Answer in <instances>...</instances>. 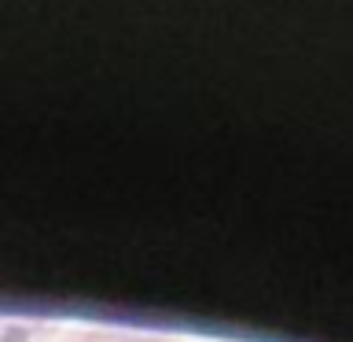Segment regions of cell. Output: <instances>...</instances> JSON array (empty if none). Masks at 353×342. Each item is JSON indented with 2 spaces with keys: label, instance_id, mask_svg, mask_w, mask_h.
I'll return each mask as SVG.
<instances>
[{
  "label": "cell",
  "instance_id": "cell-1",
  "mask_svg": "<svg viewBox=\"0 0 353 342\" xmlns=\"http://www.w3.org/2000/svg\"><path fill=\"white\" fill-rule=\"evenodd\" d=\"M85 342H125V339H85Z\"/></svg>",
  "mask_w": 353,
  "mask_h": 342
}]
</instances>
